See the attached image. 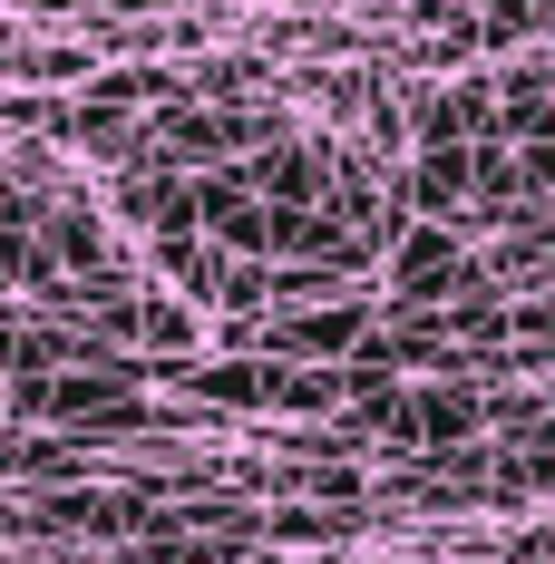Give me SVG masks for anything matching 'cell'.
Here are the masks:
<instances>
[{"instance_id": "obj_1", "label": "cell", "mask_w": 555, "mask_h": 564, "mask_svg": "<svg viewBox=\"0 0 555 564\" xmlns=\"http://www.w3.org/2000/svg\"><path fill=\"white\" fill-rule=\"evenodd\" d=\"M0 419H10V399H0Z\"/></svg>"}]
</instances>
